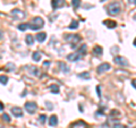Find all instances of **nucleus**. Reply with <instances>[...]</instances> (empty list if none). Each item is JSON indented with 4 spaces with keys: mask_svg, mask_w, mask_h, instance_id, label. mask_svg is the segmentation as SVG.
Wrapping results in <instances>:
<instances>
[{
    "mask_svg": "<svg viewBox=\"0 0 136 128\" xmlns=\"http://www.w3.org/2000/svg\"><path fill=\"white\" fill-rule=\"evenodd\" d=\"M35 39H36V41H39L40 43H43L44 41H46V39H47V34L44 32L42 33H38V35L35 36Z\"/></svg>",
    "mask_w": 136,
    "mask_h": 128,
    "instance_id": "obj_13",
    "label": "nucleus"
},
{
    "mask_svg": "<svg viewBox=\"0 0 136 128\" xmlns=\"http://www.w3.org/2000/svg\"><path fill=\"white\" fill-rule=\"evenodd\" d=\"M78 77L83 78V79H90V78H91L88 73H81V74H78Z\"/></svg>",
    "mask_w": 136,
    "mask_h": 128,
    "instance_id": "obj_23",
    "label": "nucleus"
},
{
    "mask_svg": "<svg viewBox=\"0 0 136 128\" xmlns=\"http://www.w3.org/2000/svg\"><path fill=\"white\" fill-rule=\"evenodd\" d=\"M134 19L136 20V15H134Z\"/></svg>",
    "mask_w": 136,
    "mask_h": 128,
    "instance_id": "obj_39",
    "label": "nucleus"
},
{
    "mask_svg": "<svg viewBox=\"0 0 136 128\" xmlns=\"http://www.w3.org/2000/svg\"><path fill=\"white\" fill-rule=\"evenodd\" d=\"M30 27V26H28V24H19L18 25V30H20V31H25V30H27V28Z\"/></svg>",
    "mask_w": 136,
    "mask_h": 128,
    "instance_id": "obj_27",
    "label": "nucleus"
},
{
    "mask_svg": "<svg viewBox=\"0 0 136 128\" xmlns=\"http://www.w3.org/2000/svg\"><path fill=\"white\" fill-rule=\"evenodd\" d=\"M111 68V66L108 64V62H104V64H101L100 66L98 67V73L99 74H103L104 72H107V70H109Z\"/></svg>",
    "mask_w": 136,
    "mask_h": 128,
    "instance_id": "obj_7",
    "label": "nucleus"
},
{
    "mask_svg": "<svg viewBox=\"0 0 136 128\" xmlns=\"http://www.w3.org/2000/svg\"><path fill=\"white\" fill-rule=\"evenodd\" d=\"M59 67H60V69L62 70L64 73H68L69 72V68L66 66V64H64V62H59Z\"/></svg>",
    "mask_w": 136,
    "mask_h": 128,
    "instance_id": "obj_22",
    "label": "nucleus"
},
{
    "mask_svg": "<svg viewBox=\"0 0 136 128\" xmlns=\"http://www.w3.org/2000/svg\"><path fill=\"white\" fill-rule=\"evenodd\" d=\"M102 52H103V50H102V48H101L100 45L94 46V49H93V53L95 54V56L101 57V56H102Z\"/></svg>",
    "mask_w": 136,
    "mask_h": 128,
    "instance_id": "obj_16",
    "label": "nucleus"
},
{
    "mask_svg": "<svg viewBox=\"0 0 136 128\" xmlns=\"http://www.w3.org/2000/svg\"><path fill=\"white\" fill-rule=\"evenodd\" d=\"M2 110H4V104L0 102V111H2Z\"/></svg>",
    "mask_w": 136,
    "mask_h": 128,
    "instance_id": "obj_35",
    "label": "nucleus"
},
{
    "mask_svg": "<svg viewBox=\"0 0 136 128\" xmlns=\"http://www.w3.org/2000/svg\"><path fill=\"white\" fill-rule=\"evenodd\" d=\"M72 5L75 9H77L81 6V0H72Z\"/></svg>",
    "mask_w": 136,
    "mask_h": 128,
    "instance_id": "obj_26",
    "label": "nucleus"
},
{
    "mask_svg": "<svg viewBox=\"0 0 136 128\" xmlns=\"http://www.w3.org/2000/svg\"><path fill=\"white\" fill-rule=\"evenodd\" d=\"M25 42L27 43L28 45H33V44H34V36H32V35H26Z\"/></svg>",
    "mask_w": 136,
    "mask_h": 128,
    "instance_id": "obj_18",
    "label": "nucleus"
},
{
    "mask_svg": "<svg viewBox=\"0 0 136 128\" xmlns=\"http://www.w3.org/2000/svg\"><path fill=\"white\" fill-rule=\"evenodd\" d=\"M32 58L34 61H39V60H41V53L39 51H35V52H33V54H32Z\"/></svg>",
    "mask_w": 136,
    "mask_h": 128,
    "instance_id": "obj_19",
    "label": "nucleus"
},
{
    "mask_svg": "<svg viewBox=\"0 0 136 128\" xmlns=\"http://www.w3.org/2000/svg\"><path fill=\"white\" fill-rule=\"evenodd\" d=\"M2 120L6 121V122H10V117L7 113H4V114H2Z\"/></svg>",
    "mask_w": 136,
    "mask_h": 128,
    "instance_id": "obj_28",
    "label": "nucleus"
},
{
    "mask_svg": "<svg viewBox=\"0 0 136 128\" xmlns=\"http://www.w3.org/2000/svg\"><path fill=\"white\" fill-rule=\"evenodd\" d=\"M114 61L116 62V65H118L120 67H127L128 66L127 59L124 58V57H121V56H116L114 58Z\"/></svg>",
    "mask_w": 136,
    "mask_h": 128,
    "instance_id": "obj_5",
    "label": "nucleus"
},
{
    "mask_svg": "<svg viewBox=\"0 0 136 128\" xmlns=\"http://www.w3.org/2000/svg\"><path fill=\"white\" fill-rule=\"evenodd\" d=\"M96 91H98V95H99V96H101V90H100V86H98V87H96Z\"/></svg>",
    "mask_w": 136,
    "mask_h": 128,
    "instance_id": "obj_32",
    "label": "nucleus"
},
{
    "mask_svg": "<svg viewBox=\"0 0 136 128\" xmlns=\"http://www.w3.org/2000/svg\"><path fill=\"white\" fill-rule=\"evenodd\" d=\"M134 45L136 46V38H135V40H134Z\"/></svg>",
    "mask_w": 136,
    "mask_h": 128,
    "instance_id": "obj_38",
    "label": "nucleus"
},
{
    "mask_svg": "<svg viewBox=\"0 0 136 128\" xmlns=\"http://www.w3.org/2000/svg\"><path fill=\"white\" fill-rule=\"evenodd\" d=\"M15 65L14 64H12V62H9V64H7L6 65V70H8V72H13V70H15Z\"/></svg>",
    "mask_w": 136,
    "mask_h": 128,
    "instance_id": "obj_24",
    "label": "nucleus"
},
{
    "mask_svg": "<svg viewBox=\"0 0 136 128\" xmlns=\"http://www.w3.org/2000/svg\"><path fill=\"white\" fill-rule=\"evenodd\" d=\"M43 65H44V67H48L49 65H50V62H49V61H44V62H43Z\"/></svg>",
    "mask_w": 136,
    "mask_h": 128,
    "instance_id": "obj_33",
    "label": "nucleus"
},
{
    "mask_svg": "<svg viewBox=\"0 0 136 128\" xmlns=\"http://www.w3.org/2000/svg\"><path fill=\"white\" fill-rule=\"evenodd\" d=\"M57 124H58V118H57V116H51L50 119H49V126H57Z\"/></svg>",
    "mask_w": 136,
    "mask_h": 128,
    "instance_id": "obj_15",
    "label": "nucleus"
},
{
    "mask_svg": "<svg viewBox=\"0 0 136 128\" xmlns=\"http://www.w3.org/2000/svg\"><path fill=\"white\" fill-rule=\"evenodd\" d=\"M26 69L30 72L31 75H34V76H39V69L36 68V67H34V66H27V67H26Z\"/></svg>",
    "mask_w": 136,
    "mask_h": 128,
    "instance_id": "obj_12",
    "label": "nucleus"
},
{
    "mask_svg": "<svg viewBox=\"0 0 136 128\" xmlns=\"http://www.w3.org/2000/svg\"><path fill=\"white\" fill-rule=\"evenodd\" d=\"M132 84H133V86H134V87L136 88V79H135V80H134V82H133V83H132Z\"/></svg>",
    "mask_w": 136,
    "mask_h": 128,
    "instance_id": "obj_36",
    "label": "nucleus"
},
{
    "mask_svg": "<svg viewBox=\"0 0 136 128\" xmlns=\"http://www.w3.org/2000/svg\"><path fill=\"white\" fill-rule=\"evenodd\" d=\"M103 24L106 25L108 28H114V27H116V26H117V23L115 22V20H109V19L104 20Z\"/></svg>",
    "mask_w": 136,
    "mask_h": 128,
    "instance_id": "obj_14",
    "label": "nucleus"
},
{
    "mask_svg": "<svg viewBox=\"0 0 136 128\" xmlns=\"http://www.w3.org/2000/svg\"><path fill=\"white\" fill-rule=\"evenodd\" d=\"M12 113L14 114L15 117H22L23 110L20 108H18V107H14V108H12Z\"/></svg>",
    "mask_w": 136,
    "mask_h": 128,
    "instance_id": "obj_11",
    "label": "nucleus"
},
{
    "mask_svg": "<svg viewBox=\"0 0 136 128\" xmlns=\"http://www.w3.org/2000/svg\"><path fill=\"white\" fill-rule=\"evenodd\" d=\"M114 128H126V127L120 125V124H116V125H114Z\"/></svg>",
    "mask_w": 136,
    "mask_h": 128,
    "instance_id": "obj_30",
    "label": "nucleus"
},
{
    "mask_svg": "<svg viewBox=\"0 0 136 128\" xmlns=\"http://www.w3.org/2000/svg\"><path fill=\"white\" fill-rule=\"evenodd\" d=\"M51 5L54 9H57V8H60V7L65 6V1L64 0H52Z\"/></svg>",
    "mask_w": 136,
    "mask_h": 128,
    "instance_id": "obj_10",
    "label": "nucleus"
},
{
    "mask_svg": "<svg viewBox=\"0 0 136 128\" xmlns=\"http://www.w3.org/2000/svg\"><path fill=\"white\" fill-rule=\"evenodd\" d=\"M36 109H38V106H36V103L33 102V101H30V102L25 103V110L27 111L28 113H31V114L35 113Z\"/></svg>",
    "mask_w": 136,
    "mask_h": 128,
    "instance_id": "obj_4",
    "label": "nucleus"
},
{
    "mask_svg": "<svg viewBox=\"0 0 136 128\" xmlns=\"http://www.w3.org/2000/svg\"><path fill=\"white\" fill-rule=\"evenodd\" d=\"M0 128H5V127H2V126H0Z\"/></svg>",
    "mask_w": 136,
    "mask_h": 128,
    "instance_id": "obj_40",
    "label": "nucleus"
},
{
    "mask_svg": "<svg viewBox=\"0 0 136 128\" xmlns=\"http://www.w3.org/2000/svg\"><path fill=\"white\" fill-rule=\"evenodd\" d=\"M78 53L82 56V54H86V52H87V46L85 45V44H83V45H81L80 46V49L77 50Z\"/></svg>",
    "mask_w": 136,
    "mask_h": 128,
    "instance_id": "obj_17",
    "label": "nucleus"
},
{
    "mask_svg": "<svg viewBox=\"0 0 136 128\" xmlns=\"http://www.w3.org/2000/svg\"><path fill=\"white\" fill-rule=\"evenodd\" d=\"M1 39H2V32L0 31V40H1Z\"/></svg>",
    "mask_w": 136,
    "mask_h": 128,
    "instance_id": "obj_37",
    "label": "nucleus"
},
{
    "mask_svg": "<svg viewBox=\"0 0 136 128\" xmlns=\"http://www.w3.org/2000/svg\"><path fill=\"white\" fill-rule=\"evenodd\" d=\"M46 104H47V107H48V108L50 109V110H51L52 108H53V107H52V104H51V103H49V102H46Z\"/></svg>",
    "mask_w": 136,
    "mask_h": 128,
    "instance_id": "obj_31",
    "label": "nucleus"
},
{
    "mask_svg": "<svg viewBox=\"0 0 136 128\" xmlns=\"http://www.w3.org/2000/svg\"><path fill=\"white\" fill-rule=\"evenodd\" d=\"M120 10H121V6H120V4L117 2V1L111 2V4L107 7V11H108V14L111 15V16H116V15H118L120 13Z\"/></svg>",
    "mask_w": 136,
    "mask_h": 128,
    "instance_id": "obj_1",
    "label": "nucleus"
},
{
    "mask_svg": "<svg viewBox=\"0 0 136 128\" xmlns=\"http://www.w3.org/2000/svg\"><path fill=\"white\" fill-rule=\"evenodd\" d=\"M77 27H78V22H77V20H72L70 25L68 26V28H70V30H76Z\"/></svg>",
    "mask_w": 136,
    "mask_h": 128,
    "instance_id": "obj_20",
    "label": "nucleus"
},
{
    "mask_svg": "<svg viewBox=\"0 0 136 128\" xmlns=\"http://www.w3.org/2000/svg\"><path fill=\"white\" fill-rule=\"evenodd\" d=\"M43 25H44V20H43L41 17H35V18H33L32 22L28 24L30 28H31V30H33V31L40 30V28L42 27Z\"/></svg>",
    "mask_w": 136,
    "mask_h": 128,
    "instance_id": "obj_2",
    "label": "nucleus"
},
{
    "mask_svg": "<svg viewBox=\"0 0 136 128\" xmlns=\"http://www.w3.org/2000/svg\"><path fill=\"white\" fill-rule=\"evenodd\" d=\"M46 119H47L46 114H41V116L39 117V121H40L41 124H44V122H46Z\"/></svg>",
    "mask_w": 136,
    "mask_h": 128,
    "instance_id": "obj_29",
    "label": "nucleus"
},
{
    "mask_svg": "<svg viewBox=\"0 0 136 128\" xmlns=\"http://www.w3.org/2000/svg\"><path fill=\"white\" fill-rule=\"evenodd\" d=\"M50 91L52 93H54V94H57V93H59V87L57 86L56 84H52V85H50Z\"/></svg>",
    "mask_w": 136,
    "mask_h": 128,
    "instance_id": "obj_21",
    "label": "nucleus"
},
{
    "mask_svg": "<svg viewBox=\"0 0 136 128\" xmlns=\"http://www.w3.org/2000/svg\"><path fill=\"white\" fill-rule=\"evenodd\" d=\"M101 1H106V0H101Z\"/></svg>",
    "mask_w": 136,
    "mask_h": 128,
    "instance_id": "obj_41",
    "label": "nucleus"
},
{
    "mask_svg": "<svg viewBox=\"0 0 136 128\" xmlns=\"http://www.w3.org/2000/svg\"><path fill=\"white\" fill-rule=\"evenodd\" d=\"M81 54L78 53V52H74V53H70L67 56V60H69V61H77V60L81 59Z\"/></svg>",
    "mask_w": 136,
    "mask_h": 128,
    "instance_id": "obj_9",
    "label": "nucleus"
},
{
    "mask_svg": "<svg viewBox=\"0 0 136 128\" xmlns=\"http://www.w3.org/2000/svg\"><path fill=\"white\" fill-rule=\"evenodd\" d=\"M7 82H8V77L5 76V75H1V76H0V83H1L2 85H6Z\"/></svg>",
    "mask_w": 136,
    "mask_h": 128,
    "instance_id": "obj_25",
    "label": "nucleus"
},
{
    "mask_svg": "<svg viewBox=\"0 0 136 128\" xmlns=\"http://www.w3.org/2000/svg\"><path fill=\"white\" fill-rule=\"evenodd\" d=\"M12 15L14 16L15 19L19 20V19H23L25 17V13L23 10H19V9H14L12 10Z\"/></svg>",
    "mask_w": 136,
    "mask_h": 128,
    "instance_id": "obj_6",
    "label": "nucleus"
},
{
    "mask_svg": "<svg viewBox=\"0 0 136 128\" xmlns=\"http://www.w3.org/2000/svg\"><path fill=\"white\" fill-rule=\"evenodd\" d=\"M66 41L70 43L73 49H75L77 46V44L82 41V38L77 34H70V35H66Z\"/></svg>",
    "mask_w": 136,
    "mask_h": 128,
    "instance_id": "obj_3",
    "label": "nucleus"
},
{
    "mask_svg": "<svg viewBox=\"0 0 136 128\" xmlns=\"http://www.w3.org/2000/svg\"><path fill=\"white\" fill-rule=\"evenodd\" d=\"M70 128H87V125L83 120H78V121L70 125Z\"/></svg>",
    "mask_w": 136,
    "mask_h": 128,
    "instance_id": "obj_8",
    "label": "nucleus"
},
{
    "mask_svg": "<svg viewBox=\"0 0 136 128\" xmlns=\"http://www.w3.org/2000/svg\"><path fill=\"white\" fill-rule=\"evenodd\" d=\"M128 1H129L130 4H133V5H136V0H128Z\"/></svg>",
    "mask_w": 136,
    "mask_h": 128,
    "instance_id": "obj_34",
    "label": "nucleus"
}]
</instances>
